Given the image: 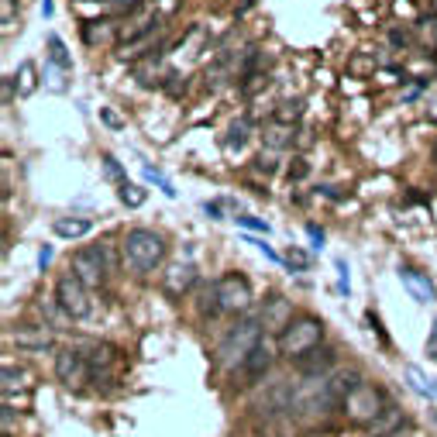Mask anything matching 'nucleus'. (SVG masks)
<instances>
[{"mask_svg": "<svg viewBox=\"0 0 437 437\" xmlns=\"http://www.w3.org/2000/svg\"><path fill=\"white\" fill-rule=\"evenodd\" d=\"M262 320L258 317H241L214 348V365L224 368V372H238L244 365V358L251 355L258 345H262Z\"/></svg>", "mask_w": 437, "mask_h": 437, "instance_id": "nucleus-1", "label": "nucleus"}, {"mask_svg": "<svg viewBox=\"0 0 437 437\" xmlns=\"http://www.w3.org/2000/svg\"><path fill=\"white\" fill-rule=\"evenodd\" d=\"M120 255H124V265L131 272L148 276L165 262V238L152 228H131L120 241Z\"/></svg>", "mask_w": 437, "mask_h": 437, "instance_id": "nucleus-2", "label": "nucleus"}, {"mask_svg": "<svg viewBox=\"0 0 437 437\" xmlns=\"http://www.w3.org/2000/svg\"><path fill=\"white\" fill-rule=\"evenodd\" d=\"M276 345H279V355H286L289 361H300L303 355L317 352L324 345V320L310 317V314H300L286 324V331L276 334Z\"/></svg>", "mask_w": 437, "mask_h": 437, "instance_id": "nucleus-3", "label": "nucleus"}, {"mask_svg": "<svg viewBox=\"0 0 437 437\" xmlns=\"http://www.w3.org/2000/svg\"><path fill=\"white\" fill-rule=\"evenodd\" d=\"M69 272H76L83 279L86 289H100L107 276H111V265H107V244H83L80 251H73L69 258Z\"/></svg>", "mask_w": 437, "mask_h": 437, "instance_id": "nucleus-4", "label": "nucleus"}, {"mask_svg": "<svg viewBox=\"0 0 437 437\" xmlns=\"http://www.w3.org/2000/svg\"><path fill=\"white\" fill-rule=\"evenodd\" d=\"M90 293L93 289H86L83 279L76 272H69V269L55 279V303L69 314V320H86L93 314V296Z\"/></svg>", "mask_w": 437, "mask_h": 437, "instance_id": "nucleus-5", "label": "nucleus"}, {"mask_svg": "<svg viewBox=\"0 0 437 437\" xmlns=\"http://www.w3.org/2000/svg\"><path fill=\"white\" fill-rule=\"evenodd\" d=\"M389 403H386V396L375 389V386H361V389H355L352 396L341 403V410H345V417L352 420V424H361V427H368L372 431V424L382 417V410H386Z\"/></svg>", "mask_w": 437, "mask_h": 437, "instance_id": "nucleus-6", "label": "nucleus"}, {"mask_svg": "<svg viewBox=\"0 0 437 437\" xmlns=\"http://www.w3.org/2000/svg\"><path fill=\"white\" fill-rule=\"evenodd\" d=\"M214 293H217V303H221V314H244L251 307V282L241 276V272H224V276L214 282Z\"/></svg>", "mask_w": 437, "mask_h": 437, "instance_id": "nucleus-7", "label": "nucleus"}, {"mask_svg": "<svg viewBox=\"0 0 437 437\" xmlns=\"http://www.w3.org/2000/svg\"><path fill=\"white\" fill-rule=\"evenodd\" d=\"M55 379L66 386V389H80L83 382L90 379V361L80 348H62L55 355Z\"/></svg>", "mask_w": 437, "mask_h": 437, "instance_id": "nucleus-8", "label": "nucleus"}, {"mask_svg": "<svg viewBox=\"0 0 437 437\" xmlns=\"http://www.w3.org/2000/svg\"><path fill=\"white\" fill-rule=\"evenodd\" d=\"M11 345L28 355H45L52 352V331H45L39 324H21L18 331H11Z\"/></svg>", "mask_w": 437, "mask_h": 437, "instance_id": "nucleus-9", "label": "nucleus"}, {"mask_svg": "<svg viewBox=\"0 0 437 437\" xmlns=\"http://www.w3.org/2000/svg\"><path fill=\"white\" fill-rule=\"evenodd\" d=\"M86 361H90V379L100 386V382H111L114 375L120 372V352L118 348H111V345H97L93 348V355H86Z\"/></svg>", "mask_w": 437, "mask_h": 437, "instance_id": "nucleus-10", "label": "nucleus"}, {"mask_svg": "<svg viewBox=\"0 0 437 437\" xmlns=\"http://www.w3.org/2000/svg\"><path fill=\"white\" fill-rule=\"evenodd\" d=\"M193 282H197V269H193L190 262H176V265H169V272L162 276V289H165L172 300H183Z\"/></svg>", "mask_w": 437, "mask_h": 437, "instance_id": "nucleus-11", "label": "nucleus"}, {"mask_svg": "<svg viewBox=\"0 0 437 437\" xmlns=\"http://www.w3.org/2000/svg\"><path fill=\"white\" fill-rule=\"evenodd\" d=\"M269 368H272V352H269L265 345H258L251 355L244 358V365L235 372V379H241V386H251V382L265 379V372H269Z\"/></svg>", "mask_w": 437, "mask_h": 437, "instance_id": "nucleus-12", "label": "nucleus"}, {"mask_svg": "<svg viewBox=\"0 0 437 437\" xmlns=\"http://www.w3.org/2000/svg\"><path fill=\"white\" fill-rule=\"evenodd\" d=\"M399 282L406 286V293L417 300V303H434V282L427 272L413 269V265H403L399 269Z\"/></svg>", "mask_w": 437, "mask_h": 437, "instance_id": "nucleus-13", "label": "nucleus"}, {"mask_svg": "<svg viewBox=\"0 0 437 437\" xmlns=\"http://www.w3.org/2000/svg\"><path fill=\"white\" fill-rule=\"evenodd\" d=\"M262 327L265 331H276V334H282L286 331V324L293 320V307H289V300H282V296H269L265 300V310H262Z\"/></svg>", "mask_w": 437, "mask_h": 437, "instance_id": "nucleus-14", "label": "nucleus"}, {"mask_svg": "<svg viewBox=\"0 0 437 437\" xmlns=\"http://www.w3.org/2000/svg\"><path fill=\"white\" fill-rule=\"evenodd\" d=\"M324 382H327V393L334 396V403H338V406L352 396L355 389H361V386H365V382H361V375H358L355 368H348V372H334V375H331V379H324Z\"/></svg>", "mask_w": 437, "mask_h": 437, "instance_id": "nucleus-15", "label": "nucleus"}, {"mask_svg": "<svg viewBox=\"0 0 437 437\" xmlns=\"http://www.w3.org/2000/svg\"><path fill=\"white\" fill-rule=\"evenodd\" d=\"M334 361H338V352H334L331 345H320L317 352L303 355L300 361H293V365H296V368H300L303 375H324V372H327V368H331Z\"/></svg>", "mask_w": 437, "mask_h": 437, "instance_id": "nucleus-16", "label": "nucleus"}, {"mask_svg": "<svg viewBox=\"0 0 437 437\" xmlns=\"http://www.w3.org/2000/svg\"><path fill=\"white\" fill-rule=\"evenodd\" d=\"M83 39L90 41V45L120 39V21L118 18H107V21H86V25H83Z\"/></svg>", "mask_w": 437, "mask_h": 437, "instance_id": "nucleus-17", "label": "nucleus"}, {"mask_svg": "<svg viewBox=\"0 0 437 437\" xmlns=\"http://www.w3.org/2000/svg\"><path fill=\"white\" fill-rule=\"evenodd\" d=\"M52 231H55V238H83V235H90L93 231V221H86V217H59L55 224H52Z\"/></svg>", "mask_w": 437, "mask_h": 437, "instance_id": "nucleus-18", "label": "nucleus"}, {"mask_svg": "<svg viewBox=\"0 0 437 437\" xmlns=\"http://www.w3.org/2000/svg\"><path fill=\"white\" fill-rule=\"evenodd\" d=\"M14 86H18V97H32V93L39 90V69H35V62H21V66H18Z\"/></svg>", "mask_w": 437, "mask_h": 437, "instance_id": "nucleus-19", "label": "nucleus"}, {"mask_svg": "<svg viewBox=\"0 0 437 437\" xmlns=\"http://www.w3.org/2000/svg\"><path fill=\"white\" fill-rule=\"evenodd\" d=\"M32 375L25 372V368H14V365H4V396H11L14 389H25V393H32V382H28Z\"/></svg>", "mask_w": 437, "mask_h": 437, "instance_id": "nucleus-20", "label": "nucleus"}, {"mask_svg": "<svg viewBox=\"0 0 437 437\" xmlns=\"http://www.w3.org/2000/svg\"><path fill=\"white\" fill-rule=\"evenodd\" d=\"M399 424H403V413H399L396 406L389 403V406L382 410V417L372 424V434H379V437H382V434H399Z\"/></svg>", "mask_w": 437, "mask_h": 437, "instance_id": "nucleus-21", "label": "nucleus"}, {"mask_svg": "<svg viewBox=\"0 0 437 437\" xmlns=\"http://www.w3.org/2000/svg\"><path fill=\"white\" fill-rule=\"evenodd\" d=\"M48 59H52L62 73H69V69H73V59H69V52H66V45H62L59 35H48Z\"/></svg>", "mask_w": 437, "mask_h": 437, "instance_id": "nucleus-22", "label": "nucleus"}, {"mask_svg": "<svg viewBox=\"0 0 437 437\" xmlns=\"http://www.w3.org/2000/svg\"><path fill=\"white\" fill-rule=\"evenodd\" d=\"M300 114H303V100H282L272 118H276V124H289V120H296Z\"/></svg>", "mask_w": 437, "mask_h": 437, "instance_id": "nucleus-23", "label": "nucleus"}, {"mask_svg": "<svg viewBox=\"0 0 437 437\" xmlns=\"http://www.w3.org/2000/svg\"><path fill=\"white\" fill-rule=\"evenodd\" d=\"M286 176H289V183H303V179L310 176V162L303 159V155H296V159L289 162V169H286Z\"/></svg>", "mask_w": 437, "mask_h": 437, "instance_id": "nucleus-24", "label": "nucleus"}, {"mask_svg": "<svg viewBox=\"0 0 437 437\" xmlns=\"http://www.w3.org/2000/svg\"><path fill=\"white\" fill-rule=\"evenodd\" d=\"M282 262H286L289 269H296V272H303V269L310 265V255H307V251H300V248H289V251L282 255Z\"/></svg>", "mask_w": 437, "mask_h": 437, "instance_id": "nucleus-25", "label": "nucleus"}, {"mask_svg": "<svg viewBox=\"0 0 437 437\" xmlns=\"http://www.w3.org/2000/svg\"><path fill=\"white\" fill-rule=\"evenodd\" d=\"M406 379H410V382H413V389H417V393H420V396H434V393H437L434 386H427V379H424V375H420V368H413V365H410V368H406Z\"/></svg>", "mask_w": 437, "mask_h": 437, "instance_id": "nucleus-26", "label": "nucleus"}, {"mask_svg": "<svg viewBox=\"0 0 437 437\" xmlns=\"http://www.w3.org/2000/svg\"><path fill=\"white\" fill-rule=\"evenodd\" d=\"M145 179H148V183H159V190H162V193H165V197H176V190H172V183H169V179L162 176V172H159V169H155V165H145Z\"/></svg>", "mask_w": 437, "mask_h": 437, "instance_id": "nucleus-27", "label": "nucleus"}, {"mask_svg": "<svg viewBox=\"0 0 437 437\" xmlns=\"http://www.w3.org/2000/svg\"><path fill=\"white\" fill-rule=\"evenodd\" d=\"M104 172H107V179H114L118 186L127 183V176H124V169H120V162L114 155H104Z\"/></svg>", "mask_w": 437, "mask_h": 437, "instance_id": "nucleus-28", "label": "nucleus"}, {"mask_svg": "<svg viewBox=\"0 0 437 437\" xmlns=\"http://www.w3.org/2000/svg\"><path fill=\"white\" fill-rule=\"evenodd\" d=\"M120 200H124L127 207H141V203H145V190H141V186L124 183V186H120Z\"/></svg>", "mask_w": 437, "mask_h": 437, "instance_id": "nucleus-29", "label": "nucleus"}, {"mask_svg": "<svg viewBox=\"0 0 437 437\" xmlns=\"http://www.w3.org/2000/svg\"><path fill=\"white\" fill-rule=\"evenodd\" d=\"M244 141H248V120H235V124H231V131H228V145H231V148H235V145H244Z\"/></svg>", "mask_w": 437, "mask_h": 437, "instance_id": "nucleus-30", "label": "nucleus"}, {"mask_svg": "<svg viewBox=\"0 0 437 437\" xmlns=\"http://www.w3.org/2000/svg\"><path fill=\"white\" fill-rule=\"evenodd\" d=\"M375 69V62L368 59V55H355L352 62H348V73H355V76H368Z\"/></svg>", "mask_w": 437, "mask_h": 437, "instance_id": "nucleus-31", "label": "nucleus"}, {"mask_svg": "<svg viewBox=\"0 0 437 437\" xmlns=\"http://www.w3.org/2000/svg\"><path fill=\"white\" fill-rule=\"evenodd\" d=\"M241 228H248V231H265L269 235V224L265 221H258V217H251V214H241V217H235Z\"/></svg>", "mask_w": 437, "mask_h": 437, "instance_id": "nucleus-32", "label": "nucleus"}, {"mask_svg": "<svg viewBox=\"0 0 437 437\" xmlns=\"http://www.w3.org/2000/svg\"><path fill=\"white\" fill-rule=\"evenodd\" d=\"M265 141H269V145H272V148H282V145H286V141H293V138H286V134H282V127H272V131H269V138H265Z\"/></svg>", "mask_w": 437, "mask_h": 437, "instance_id": "nucleus-33", "label": "nucleus"}, {"mask_svg": "<svg viewBox=\"0 0 437 437\" xmlns=\"http://www.w3.org/2000/svg\"><path fill=\"white\" fill-rule=\"evenodd\" d=\"M389 41H393V45H403V48H406V45H410V32H399V28H393V32H389Z\"/></svg>", "mask_w": 437, "mask_h": 437, "instance_id": "nucleus-34", "label": "nucleus"}, {"mask_svg": "<svg viewBox=\"0 0 437 437\" xmlns=\"http://www.w3.org/2000/svg\"><path fill=\"white\" fill-rule=\"evenodd\" d=\"M307 235L314 241V248H324V231H320L317 224H307Z\"/></svg>", "mask_w": 437, "mask_h": 437, "instance_id": "nucleus-35", "label": "nucleus"}, {"mask_svg": "<svg viewBox=\"0 0 437 437\" xmlns=\"http://www.w3.org/2000/svg\"><path fill=\"white\" fill-rule=\"evenodd\" d=\"M52 262V244H41L39 248V269H45Z\"/></svg>", "mask_w": 437, "mask_h": 437, "instance_id": "nucleus-36", "label": "nucleus"}, {"mask_svg": "<svg viewBox=\"0 0 437 437\" xmlns=\"http://www.w3.org/2000/svg\"><path fill=\"white\" fill-rule=\"evenodd\" d=\"M255 165H258V172H265V176H269V172H276V162H272V159H265V155H262V159L255 162Z\"/></svg>", "mask_w": 437, "mask_h": 437, "instance_id": "nucleus-37", "label": "nucleus"}, {"mask_svg": "<svg viewBox=\"0 0 437 437\" xmlns=\"http://www.w3.org/2000/svg\"><path fill=\"white\" fill-rule=\"evenodd\" d=\"M203 210H207V217L221 221V207H217V203H203Z\"/></svg>", "mask_w": 437, "mask_h": 437, "instance_id": "nucleus-38", "label": "nucleus"}, {"mask_svg": "<svg viewBox=\"0 0 437 437\" xmlns=\"http://www.w3.org/2000/svg\"><path fill=\"white\" fill-rule=\"evenodd\" d=\"M100 118L107 120V124H111V127H120V118H114V114H111V111H100Z\"/></svg>", "mask_w": 437, "mask_h": 437, "instance_id": "nucleus-39", "label": "nucleus"}, {"mask_svg": "<svg viewBox=\"0 0 437 437\" xmlns=\"http://www.w3.org/2000/svg\"><path fill=\"white\" fill-rule=\"evenodd\" d=\"M52 11H55L52 0H41V18H52Z\"/></svg>", "mask_w": 437, "mask_h": 437, "instance_id": "nucleus-40", "label": "nucleus"}, {"mask_svg": "<svg viewBox=\"0 0 437 437\" xmlns=\"http://www.w3.org/2000/svg\"><path fill=\"white\" fill-rule=\"evenodd\" d=\"M427 352L434 355V361H437V331H434V338H431V345H427Z\"/></svg>", "mask_w": 437, "mask_h": 437, "instance_id": "nucleus-41", "label": "nucleus"}, {"mask_svg": "<svg viewBox=\"0 0 437 437\" xmlns=\"http://www.w3.org/2000/svg\"><path fill=\"white\" fill-rule=\"evenodd\" d=\"M372 437H379V434H372ZM382 437H406V434H403V431H399V434H382Z\"/></svg>", "mask_w": 437, "mask_h": 437, "instance_id": "nucleus-42", "label": "nucleus"}, {"mask_svg": "<svg viewBox=\"0 0 437 437\" xmlns=\"http://www.w3.org/2000/svg\"><path fill=\"white\" fill-rule=\"evenodd\" d=\"M97 4H111V0H97Z\"/></svg>", "mask_w": 437, "mask_h": 437, "instance_id": "nucleus-43", "label": "nucleus"}, {"mask_svg": "<svg viewBox=\"0 0 437 437\" xmlns=\"http://www.w3.org/2000/svg\"><path fill=\"white\" fill-rule=\"evenodd\" d=\"M434 417H437V410H434Z\"/></svg>", "mask_w": 437, "mask_h": 437, "instance_id": "nucleus-44", "label": "nucleus"}, {"mask_svg": "<svg viewBox=\"0 0 437 437\" xmlns=\"http://www.w3.org/2000/svg\"><path fill=\"white\" fill-rule=\"evenodd\" d=\"M434 155H437V148H434Z\"/></svg>", "mask_w": 437, "mask_h": 437, "instance_id": "nucleus-45", "label": "nucleus"}]
</instances>
